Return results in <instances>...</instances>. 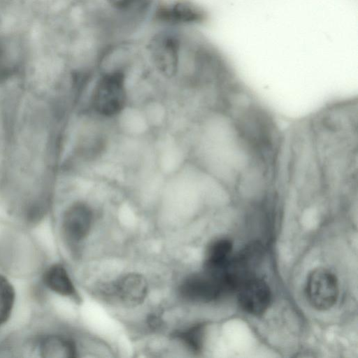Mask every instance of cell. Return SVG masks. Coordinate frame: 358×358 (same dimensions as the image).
<instances>
[{
  "label": "cell",
  "mask_w": 358,
  "mask_h": 358,
  "mask_svg": "<svg viewBox=\"0 0 358 358\" xmlns=\"http://www.w3.org/2000/svg\"><path fill=\"white\" fill-rule=\"evenodd\" d=\"M238 301L245 312L258 315L264 313L271 301V292L263 280L254 277L238 289Z\"/></svg>",
  "instance_id": "cell-8"
},
{
  "label": "cell",
  "mask_w": 358,
  "mask_h": 358,
  "mask_svg": "<svg viewBox=\"0 0 358 358\" xmlns=\"http://www.w3.org/2000/svg\"><path fill=\"white\" fill-rule=\"evenodd\" d=\"M127 103L124 75L117 71L103 75L92 95L93 109L100 115L113 117L120 114Z\"/></svg>",
  "instance_id": "cell-1"
},
{
  "label": "cell",
  "mask_w": 358,
  "mask_h": 358,
  "mask_svg": "<svg viewBox=\"0 0 358 358\" xmlns=\"http://www.w3.org/2000/svg\"><path fill=\"white\" fill-rule=\"evenodd\" d=\"M228 292L222 277L205 270L189 275L179 286L180 296L191 302H212Z\"/></svg>",
  "instance_id": "cell-3"
},
{
  "label": "cell",
  "mask_w": 358,
  "mask_h": 358,
  "mask_svg": "<svg viewBox=\"0 0 358 358\" xmlns=\"http://www.w3.org/2000/svg\"><path fill=\"white\" fill-rule=\"evenodd\" d=\"M233 245L227 238L213 241L208 247L204 261V270L213 273H220L231 257Z\"/></svg>",
  "instance_id": "cell-10"
},
{
  "label": "cell",
  "mask_w": 358,
  "mask_h": 358,
  "mask_svg": "<svg viewBox=\"0 0 358 358\" xmlns=\"http://www.w3.org/2000/svg\"><path fill=\"white\" fill-rule=\"evenodd\" d=\"M148 324L153 329H159L162 324L160 315L157 313L150 315L148 319Z\"/></svg>",
  "instance_id": "cell-16"
},
{
  "label": "cell",
  "mask_w": 358,
  "mask_h": 358,
  "mask_svg": "<svg viewBox=\"0 0 358 358\" xmlns=\"http://www.w3.org/2000/svg\"><path fill=\"white\" fill-rule=\"evenodd\" d=\"M15 301V291L10 281L0 275V327L9 320Z\"/></svg>",
  "instance_id": "cell-14"
},
{
  "label": "cell",
  "mask_w": 358,
  "mask_h": 358,
  "mask_svg": "<svg viewBox=\"0 0 358 358\" xmlns=\"http://www.w3.org/2000/svg\"><path fill=\"white\" fill-rule=\"evenodd\" d=\"M157 16L169 23L194 24L202 22L206 15L200 6L189 0H176L162 6Z\"/></svg>",
  "instance_id": "cell-9"
},
{
  "label": "cell",
  "mask_w": 358,
  "mask_h": 358,
  "mask_svg": "<svg viewBox=\"0 0 358 358\" xmlns=\"http://www.w3.org/2000/svg\"><path fill=\"white\" fill-rule=\"evenodd\" d=\"M39 351L44 357L73 358L76 357L77 348L71 339L54 335L41 341Z\"/></svg>",
  "instance_id": "cell-12"
},
{
  "label": "cell",
  "mask_w": 358,
  "mask_h": 358,
  "mask_svg": "<svg viewBox=\"0 0 358 358\" xmlns=\"http://www.w3.org/2000/svg\"><path fill=\"white\" fill-rule=\"evenodd\" d=\"M45 286L55 293L66 297H75L76 289L74 284L64 266L54 264L43 275Z\"/></svg>",
  "instance_id": "cell-11"
},
{
  "label": "cell",
  "mask_w": 358,
  "mask_h": 358,
  "mask_svg": "<svg viewBox=\"0 0 358 358\" xmlns=\"http://www.w3.org/2000/svg\"><path fill=\"white\" fill-rule=\"evenodd\" d=\"M93 213L86 203L78 202L71 206L62 219L64 234L71 243L78 244L90 234L93 224Z\"/></svg>",
  "instance_id": "cell-6"
},
{
  "label": "cell",
  "mask_w": 358,
  "mask_h": 358,
  "mask_svg": "<svg viewBox=\"0 0 358 358\" xmlns=\"http://www.w3.org/2000/svg\"><path fill=\"white\" fill-rule=\"evenodd\" d=\"M152 59L155 66L164 75L171 76L178 69L180 43L173 35L161 34L150 45Z\"/></svg>",
  "instance_id": "cell-7"
},
{
  "label": "cell",
  "mask_w": 358,
  "mask_h": 358,
  "mask_svg": "<svg viewBox=\"0 0 358 358\" xmlns=\"http://www.w3.org/2000/svg\"><path fill=\"white\" fill-rule=\"evenodd\" d=\"M109 4L117 10H127L130 8L137 0H107Z\"/></svg>",
  "instance_id": "cell-15"
},
{
  "label": "cell",
  "mask_w": 358,
  "mask_h": 358,
  "mask_svg": "<svg viewBox=\"0 0 358 358\" xmlns=\"http://www.w3.org/2000/svg\"><path fill=\"white\" fill-rule=\"evenodd\" d=\"M263 255L262 245L252 243L243 249L235 257H231L222 275L229 292L237 289L245 282L255 277Z\"/></svg>",
  "instance_id": "cell-2"
},
{
  "label": "cell",
  "mask_w": 358,
  "mask_h": 358,
  "mask_svg": "<svg viewBox=\"0 0 358 358\" xmlns=\"http://www.w3.org/2000/svg\"><path fill=\"white\" fill-rule=\"evenodd\" d=\"M306 296L309 303L317 310L331 308L338 297L339 288L336 277L325 268H317L308 276Z\"/></svg>",
  "instance_id": "cell-4"
},
{
  "label": "cell",
  "mask_w": 358,
  "mask_h": 358,
  "mask_svg": "<svg viewBox=\"0 0 358 358\" xmlns=\"http://www.w3.org/2000/svg\"><path fill=\"white\" fill-rule=\"evenodd\" d=\"M107 294L127 306H136L145 299L148 285L145 278L136 273L120 276L106 287Z\"/></svg>",
  "instance_id": "cell-5"
},
{
  "label": "cell",
  "mask_w": 358,
  "mask_h": 358,
  "mask_svg": "<svg viewBox=\"0 0 358 358\" xmlns=\"http://www.w3.org/2000/svg\"><path fill=\"white\" fill-rule=\"evenodd\" d=\"M206 326L198 323L177 331L174 334L178 340L188 350L194 353L200 352L204 345Z\"/></svg>",
  "instance_id": "cell-13"
}]
</instances>
